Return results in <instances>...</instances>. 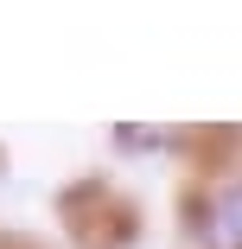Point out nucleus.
<instances>
[{
    "mask_svg": "<svg viewBox=\"0 0 242 249\" xmlns=\"http://www.w3.org/2000/svg\"><path fill=\"white\" fill-rule=\"evenodd\" d=\"M198 236H204V249H242V179H223L204 192Z\"/></svg>",
    "mask_w": 242,
    "mask_h": 249,
    "instance_id": "obj_1",
    "label": "nucleus"
}]
</instances>
